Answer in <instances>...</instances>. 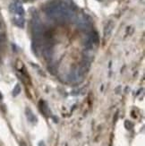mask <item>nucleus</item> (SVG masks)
<instances>
[{
  "label": "nucleus",
  "mask_w": 145,
  "mask_h": 146,
  "mask_svg": "<svg viewBox=\"0 0 145 146\" xmlns=\"http://www.w3.org/2000/svg\"><path fill=\"white\" fill-rule=\"evenodd\" d=\"M25 115H26V117L27 119L31 122V123H36L38 119H37L36 116L33 114V112L32 111V109L30 108H25Z\"/></svg>",
  "instance_id": "nucleus-1"
},
{
  "label": "nucleus",
  "mask_w": 145,
  "mask_h": 146,
  "mask_svg": "<svg viewBox=\"0 0 145 146\" xmlns=\"http://www.w3.org/2000/svg\"><path fill=\"white\" fill-rule=\"evenodd\" d=\"M40 109L41 113L44 116H49L50 115V110L48 108V106L47 105V103L43 100L40 101Z\"/></svg>",
  "instance_id": "nucleus-2"
},
{
  "label": "nucleus",
  "mask_w": 145,
  "mask_h": 146,
  "mask_svg": "<svg viewBox=\"0 0 145 146\" xmlns=\"http://www.w3.org/2000/svg\"><path fill=\"white\" fill-rule=\"evenodd\" d=\"M112 29H113V26H112V23H111V22H109L107 25H106V27L104 28V35L105 37H109V35H110V33H111V31H112Z\"/></svg>",
  "instance_id": "nucleus-3"
},
{
  "label": "nucleus",
  "mask_w": 145,
  "mask_h": 146,
  "mask_svg": "<svg viewBox=\"0 0 145 146\" xmlns=\"http://www.w3.org/2000/svg\"><path fill=\"white\" fill-rule=\"evenodd\" d=\"M21 92V86H20V84H16L15 86H14V90H13V96L14 97H16V96H18L19 94Z\"/></svg>",
  "instance_id": "nucleus-4"
},
{
  "label": "nucleus",
  "mask_w": 145,
  "mask_h": 146,
  "mask_svg": "<svg viewBox=\"0 0 145 146\" xmlns=\"http://www.w3.org/2000/svg\"><path fill=\"white\" fill-rule=\"evenodd\" d=\"M125 128L127 129V130H132L133 129V124L132 123L130 120H125Z\"/></svg>",
  "instance_id": "nucleus-5"
},
{
  "label": "nucleus",
  "mask_w": 145,
  "mask_h": 146,
  "mask_svg": "<svg viewBox=\"0 0 145 146\" xmlns=\"http://www.w3.org/2000/svg\"><path fill=\"white\" fill-rule=\"evenodd\" d=\"M3 99V95H2V93L0 92V100H2Z\"/></svg>",
  "instance_id": "nucleus-6"
}]
</instances>
